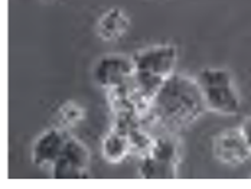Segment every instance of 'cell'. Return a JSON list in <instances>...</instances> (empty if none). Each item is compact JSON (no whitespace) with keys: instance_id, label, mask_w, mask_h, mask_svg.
I'll use <instances>...</instances> for the list:
<instances>
[{"instance_id":"obj_1","label":"cell","mask_w":251,"mask_h":189,"mask_svg":"<svg viewBox=\"0 0 251 189\" xmlns=\"http://www.w3.org/2000/svg\"><path fill=\"white\" fill-rule=\"evenodd\" d=\"M205 111L197 78L174 72L153 97L146 117L168 132H177L194 124Z\"/></svg>"},{"instance_id":"obj_2","label":"cell","mask_w":251,"mask_h":189,"mask_svg":"<svg viewBox=\"0 0 251 189\" xmlns=\"http://www.w3.org/2000/svg\"><path fill=\"white\" fill-rule=\"evenodd\" d=\"M195 78L208 111L220 116H235L241 110V97L231 71L211 67L201 70Z\"/></svg>"},{"instance_id":"obj_3","label":"cell","mask_w":251,"mask_h":189,"mask_svg":"<svg viewBox=\"0 0 251 189\" xmlns=\"http://www.w3.org/2000/svg\"><path fill=\"white\" fill-rule=\"evenodd\" d=\"M176 137L168 135L153 136L151 149L140 156L139 176L142 179H175L180 162V150Z\"/></svg>"},{"instance_id":"obj_4","label":"cell","mask_w":251,"mask_h":189,"mask_svg":"<svg viewBox=\"0 0 251 189\" xmlns=\"http://www.w3.org/2000/svg\"><path fill=\"white\" fill-rule=\"evenodd\" d=\"M136 74L166 81L177 64V48L172 44H157L143 48L131 55Z\"/></svg>"},{"instance_id":"obj_5","label":"cell","mask_w":251,"mask_h":189,"mask_svg":"<svg viewBox=\"0 0 251 189\" xmlns=\"http://www.w3.org/2000/svg\"><path fill=\"white\" fill-rule=\"evenodd\" d=\"M91 153L88 147L70 135L59 158L50 166L53 179H84L90 176Z\"/></svg>"},{"instance_id":"obj_6","label":"cell","mask_w":251,"mask_h":189,"mask_svg":"<svg viewBox=\"0 0 251 189\" xmlns=\"http://www.w3.org/2000/svg\"><path fill=\"white\" fill-rule=\"evenodd\" d=\"M136 72L131 56L108 54L101 56L93 68V78L97 85L105 90H116L127 85Z\"/></svg>"},{"instance_id":"obj_7","label":"cell","mask_w":251,"mask_h":189,"mask_svg":"<svg viewBox=\"0 0 251 189\" xmlns=\"http://www.w3.org/2000/svg\"><path fill=\"white\" fill-rule=\"evenodd\" d=\"M212 155L224 165L237 166L249 161L251 150L238 129H226L214 137Z\"/></svg>"},{"instance_id":"obj_8","label":"cell","mask_w":251,"mask_h":189,"mask_svg":"<svg viewBox=\"0 0 251 189\" xmlns=\"http://www.w3.org/2000/svg\"><path fill=\"white\" fill-rule=\"evenodd\" d=\"M68 137V130L62 127H50L44 133H41L32 144V163L39 167L53 165V162L59 158Z\"/></svg>"},{"instance_id":"obj_9","label":"cell","mask_w":251,"mask_h":189,"mask_svg":"<svg viewBox=\"0 0 251 189\" xmlns=\"http://www.w3.org/2000/svg\"><path fill=\"white\" fill-rule=\"evenodd\" d=\"M130 18L122 7H110L107 9L97 21L96 32L99 38L105 42L119 41L128 32Z\"/></svg>"},{"instance_id":"obj_10","label":"cell","mask_w":251,"mask_h":189,"mask_svg":"<svg viewBox=\"0 0 251 189\" xmlns=\"http://www.w3.org/2000/svg\"><path fill=\"white\" fill-rule=\"evenodd\" d=\"M133 152V144L128 133L111 129L101 142V155L107 163L117 165L122 163L126 158Z\"/></svg>"},{"instance_id":"obj_11","label":"cell","mask_w":251,"mask_h":189,"mask_svg":"<svg viewBox=\"0 0 251 189\" xmlns=\"http://www.w3.org/2000/svg\"><path fill=\"white\" fill-rule=\"evenodd\" d=\"M84 117H85V110L73 100H68L64 104H61L55 114L58 127H62L65 130L76 127L84 120Z\"/></svg>"},{"instance_id":"obj_12","label":"cell","mask_w":251,"mask_h":189,"mask_svg":"<svg viewBox=\"0 0 251 189\" xmlns=\"http://www.w3.org/2000/svg\"><path fill=\"white\" fill-rule=\"evenodd\" d=\"M238 130H240V133H241L243 139L246 140L247 146L250 147V150H251V116H247V117L241 121V124H240V127H238Z\"/></svg>"}]
</instances>
